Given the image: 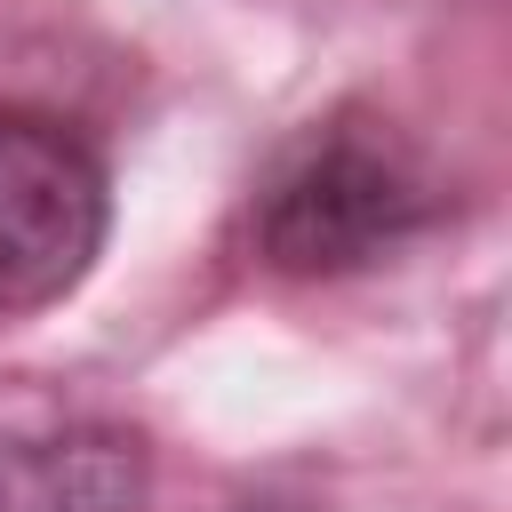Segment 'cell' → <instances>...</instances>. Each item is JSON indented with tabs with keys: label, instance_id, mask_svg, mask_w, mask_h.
Here are the masks:
<instances>
[{
	"label": "cell",
	"instance_id": "obj_1",
	"mask_svg": "<svg viewBox=\"0 0 512 512\" xmlns=\"http://www.w3.org/2000/svg\"><path fill=\"white\" fill-rule=\"evenodd\" d=\"M432 224V176L416 168L408 144L368 136V128H320L304 136L272 184L256 192V256L272 272L296 280H328V272H360L376 256H392L400 240H416Z\"/></svg>",
	"mask_w": 512,
	"mask_h": 512
},
{
	"label": "cell",
	"instance_id": "obj_2",
	"mask_svg": "<svg viewBox=\"0 0 512 512\" xmlns=\"http://www.w3.org/2000/svg\"><path fill=\"white\" fill-rule=\"evenodd\" d=\"M112 184L80 128L0 104V320L72 296L104 248Z\"/></svg>",
	"mask_w": 512,
	"mask_h": 512
},
{
	"label": "cell",
	"instance_id": "obj_3",
	"mask_svg": "<svg viewBox=\"0 0 512 512\" xmlns=\"http://www.w3.org/2000/svg\"><path fill=\"white\" fill-rule=\"evenodd\" d=\"M144 448L112 424L0 432V512H144Z\"/></svg>",
	"mask_w": 512,
	"mask_h": 512
},
{
	"label": "cell",
	"instance_id": "obj_4",
	"mask_svg": "<svg viewBox=\"0 0 512 512\" xmlns=\"http://www.w3.org/2000/svg\"><path fill=\"white\" fill-rule=\"evenodd\" d=\"M240 512H288V504H240Z\"/></svg>",
	"mask_w": 512,
	"mask_h": 512
}]
</instances>
